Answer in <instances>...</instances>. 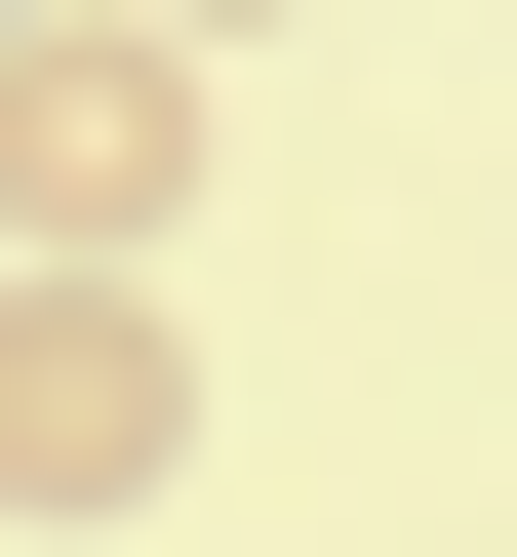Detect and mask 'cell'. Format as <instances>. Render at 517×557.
Instances as JSON below:
<instances>
[{"label": "cell", "mask_w": 517, "mask_h": 557, "mask_svg": "<svg viewBox=\"0 0 517 557\" xmlns=\"http://www.w3.org/2000/svg\"><path fill=\"white\" fill-rule=\"evenodd\" d=\"M199 199V40H120V0H40V40H0V239L40 278H120Z\"/></svg>", "instance_id": "obj_1"}, {"label": "cell", "mask_w": 517, "mask_h": 557, "mask_svg": "<svg viewBox=\"0 0 517 557\" xmlns=\"http://www.w3.org/2000/svg\"><path fill=\"white\" fill-rule=\"evenodd\" d=\"M0 40H40V0H0Z\"/></svg>", "instance_id": "obj_4"}, {"label": "cell", "mask_w": 517, "mask_h": 557, "mask_svg": "<svg viewBox=\"0 0 517 557\" xmlns=\"http://www.w3.org/2000/svg\"><path fill=\"white\" fill-rule=\"evenodd\" d=\"M160 438H199V319L160 278H0V518H120Z\"/></svg>", "instance_id": "obj_2"}, {"label": "cell", "mask_w": 517, "mask_h": 557, "mask_svg": "<svg viewBox=\"0 0 517 557\" xmlns=\"http://www.w3.org/2000/svg\"><path fill=\"white\" fill-rule=\"evenodd\" d=\"M120 40H279V0H120Z\"/></svg>", "instance_id": "obj_3"}]
</instances>
